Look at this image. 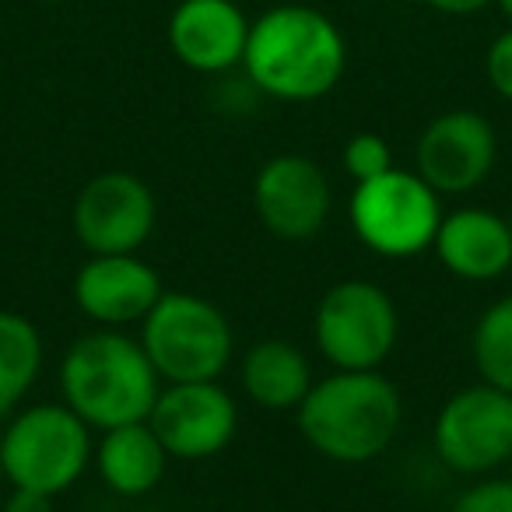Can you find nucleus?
<instances>
[{
	"mask_svg": "<svg viewBox=\"0 0 512 512\" xmlns=\"http://www.w3.org/2000/svg\"><path fill=\"white\" fill-rule=\"evenodd\" d=\"M348 46L323 11L306 4H281L249 22L242 71L267 99L316 102L344 78Z\"/></svg>",
	"mask_w": 512,
	"mask_h": 512,
	"instance_id": "obj_1",
	"label": "nucleus"
},
{
	"mask_svg": "<svg viewBox=\"0 0 512 512\" xmlns=\"http://www.w3.org/2000/svg\"><path fill=\"white\" fill-rule=\"evenodd\" d=\"M404 421L400 390L372 372H341L316 379L313 390L295 411L302 439L313 453L334 463H369L379 460L393 446Z\"/></svg>",
	"mask_w": 512,
	"mask_h": 512,
	"instance_id": "obj_2",
	"label": "nucleus"
},
{
	"mask_svg": "<svg viewBox=\"0 0 512 512\" xmlns=\"http://www.w3.org/2000/svg\"><path fill=\"white\" fill-rule=\"evenodd\" d=\"M158 390L151 358L123 330H88L60 358V397L92 432L148 421Z\"/></svg>",
	"mask_w": 512,
	"mask_h": 512,
	"instance_id": "obj_3",
	"label": "nucleus"
},
{
	"mask_svg": "<svg viewBox=\"0 0 512 512\" xmlns=\"http://www.w3.org/2000/svg\"><path fill=\"white\" fill-rule=\"evenodd\" d=\"M92 428L60 404L18 407L0 432V474L11 488L64 495L92 467Z\"/></svg>",
	"mask_w": 512,
	"mask_h": 512,
	"instance_id": "obj_4",
	"label": "nucleus"
},
{
	"mask_svg": "<svg viewBox=\"0 0 512 512\" xmlns=\"http://www.w3.org/2000/svg\"><path fill=\"white\" fill-rule=\"evenodd\" d=\"M137 341L162 383H211L225 376L235 355L228 316L193 292H162Z\"/></svg>",
	"mask_w": 512,
	"mask_h": 512,
	"instance_id": "obj_5",
	"label": "nucleus"
},
{
	"mask_svg": "<svg viewBox=\"0 0 512 512\" xmlns=\"http://www.w3.org/2000/svg\"><path fill=\"white\" fill-rule=\"evenodd\" d=\"M442 197L414 169H397L355 183L348 221L355 239L376 256L411 260L432 249L442 221Z\"/></svg>",
	"mask_w": 512,
	"mask_h": 512,
	"instance_id": "obj_6",
	"label": "nucleus"
},
{
	"mask_svg": "<svg viewBox=\"0 0 512 512\" xmlns=\"http://www.w3.org/2000/svg\"><path fill=\"white\" fill-rule=\"evenodd\" d=\"M400 337L397 302L376 281H337L313 313V344L334 369L372 372L393 355Z\"/></svg>",
	"mask_w": 512,
	"mask_h": 512,
	"instance_id": "obj_7",
	"label": "nucleus"
},
{
	"mask_svg": "<svg viewBox=\"0 0 512 512\" xmlns=\"http://www.w3.org/2000/svg\"><path fill=\"white\" fill-rule=\"evenodd\" d=\"M432 446L442 467L463 477H484L512 456V393L491 383L456 390L439 407Z\"/></svg>",
	"mask_w": 512,
	"mask_h": 512,
	"instance_id": "obj_8",
	"label": "nucleus"
},
{
	"mask_svg": "<svg viewBox=\"0 0 512 512\" xmlns=\"http://www.w3.org/2000/svg\"><path fill=\"white\" fill-rule=\"evenodd\" d=\"M158 204L141 176L109 169L78 190L71 207V228L88 256L137 253L151 239Z\"/></svg>",
	"mask_w": 512,
	"mask_h": 512,
	"instance_id": "obj_9",
	"label": "nucleus"
},
{
	"mask_svg": "<svg viewBox=\"0 0 512 512\" xmlns=\"http://www.w3.org/2000/svg\"><path fill=\"white\" fill-rule=\"evenodd\" d=\"M498 158V137L488 116L449 109L425 123L414 141V172L439 197H463L488 183Z\"/></svg>",
	"mask_w": 512,
	"mask_h": 512,
	"instance_id": "obj_10",
	"label": "nucleus"
},
{
	"mask_svg": "<svg viewBox=\"0 0 512 512\" xmlns=\"http://www.w3.org/2000/svg\"><path fill=\"white\" fill-rule=\"evenodd\" d=\"M148 425L155 428L172 460H207L235 439L239 404L221 386V379L165 383L148 414Z\"/></svg>",
	"mask_w": 512,
	"mask_h": 512,
	"instance_id": "obj_11",
	"label": "nucleus"
},
{
	"mask_svg": "<svg viewBox=\"0 0 512 512\" xmlns=\"http://www.w3.org/2000/svg\"><path fill=\"white\" fill-rule=\"evenodd\" d=\"M334 207L330 179L306 155H274L253 179V211L260 225L285 242H306L323 232Z\"/></svg>",
	"mask_w": 512,
	"mask_h": 512,
	"instance_id": "obj_12",
	"label": "nucleus"
},
{
	"mask_svg": "<svg viewBox=\"0 0 512 512\" xmlns=\"http://www.w3.org/2000/svg\"><path fill=\"white\" fill-rule=\"evenodd\" d=\"M165 285L151 264H144L137 253L116 256H88L74 274V306L95 327L123 330L130 323H141L162 299Z\"/></svg>",
	"mask_w": 512,
	"mask_h": 512,
	"instance_id": "obj_13",
	"label": "nucleus"
},
{
	"mask_svg": "<svg viewBox=\"0 0 512 512\" xmlns=\"http://www.w3.org/2000/svg\"><path fill=\"white\" fill-rule=\"evenodd\" d=\"M249 18L235 0H179L169 18L172 57L197 74H225L242 67Z\"/></svg>",
	"mask_w": 512,
	"mask_h": 512,
	"instance_id": "obj_14",
	"label": "nucleus"
},
{
	"mask_svg": "<svg viewBox=\"0 0 512 512\" xmlns=\"http://www.w3.org/2000/svg\"><path fill=\"white\" fill-rule=\"evenodd\" d=\"M432 253L460 281H474V285L498 281L512 267L509 218L488 207H460L453 214H442Z\"/></svg>",
	"mask_w": 512,
	"mask_h": 512,
	"instance_id": "obj_15",
	"label": "nucleus"
},
{
	"mask_svg": "<svg viewBox=\"0 0 512 512\" xmlns=\"http://www.w3.org/2000/svg\"><path fill=\"white\" fill-rule=\"evenodd\" d=\"M239 383L249 404H256L260 411L285 414L299 411L306 393L313 390L316 376L309 355L299 344L285 341V337H264V341L249 344L242 355Z\"/></svg>",
	"mask_w": 512,
	"mask_h": 512,
	"instance_id": "obj_16",
	"label": "nucleus"
},
{
	"mask_svg": "<svg viewBox=\"0 0 512 512\" xmlns=\"http://www.w3.org/2000/svg\"><path fill=\"white\" fill-rule=\"evenodd\" d=\"M172 456L148 421H130L99 432L92 463L102 484L120 498H144L162 484Z\"/></svg>",
	"mask_w": 512,
	"mask_h": 512,
	"instance_id": "obj_17",
	"label": "nucleus"
},
{
	"mask_svg": "<svg viewBox=\"0 0 512 512\" xmlns=\"http://www.w3.org/2000/svg\"><path fill=\"white\" fill-rule=\"evenodd\" d=\"M43 334L22 313L0 309V418H11L43 372Z\"/></svg>",
	"mask_w": 512,
	"mask_h": 512,
	"instance_id": "obj_18",
	"label": "nucleus"
},
{
	"mask_svg": "<svg viewBox=\"0 0 512 512\" xmlns=\"http://www.w3.org/2000/svg\"><path fill=\"white\" fill-rule=\"evenodd\" d=\"M470 358L481 383L512 393V295L495 299L477 316L470 334Z\"/></svg>",
	"mask_w": 512,
	"mask_h": 512,
	"instance_id": "obj_19",
	"label": "nucleus"
},
{
	"mask_svg": "<svg viewBox=\"0 0 512 512\" xmlns=\"http://www.w3.org/2000/svg\"><path fill=\"white\" fill-rule=\"evenodd\" d=\"M390 169H393V151L379 134H369V130H365V134H355L348 144H344V172H348L355 183L376 179Z\"/></svg>",
	"mask_w": 512,
	"mask_h": 512,
	"instance_id": "obj_20",
	"label": "nucleus"
},
{
	"mask_svg": "<svg viewBox=\"0 0 512 512\" xmlns=\"http://www.w3.org/2000/svg\"><path fill=\"white\" fill-rule=\"evenodd\" d=\"M446 512H512V477H481L463 488Z\"/></svg>",
	"mask_w": 512,
	"mask_h": 512,
	"instance_id": "obj_21",
	"label": "nucleus"
},
{
	"mask_svg": "<svg viewBox=\"0 0 512 512\" xmlns=\"http://www.w3.org/2000/svg\"><path fill=\"white\" fill-rule=\"evenodd\" d=\"M484 74H488V85L495 88L498 99L512 102V29H505L502 36H495V43L488 46Z\"/></svg>",
	"mask_w": 512,
	"mask_h": 512,
	"instance_id": "obj_22",
	"label": "nucleus"
},
{
	"mask_svg": "<svg viewBox=\"0 0 512 512\" xmlns=\"http://www.w3.org/2000/svg\"><path fill=\"white\" fill-rule=\"evenodd\" d=\"M0 512H53V495L29 488H11V495L4 498Z\"/></svg>",
	"mask_w": 512,
	"mask_h": 512,
	"instance_id": "obj_23",
	"label": "nucleus"
},
{
	"mask_svg": "<svg viewBox=\"0 0 512 512\" xmlns=\"http://www.w3.org/2000/svg\"><path fill=\"white\" fill-rule=\"evenodd\" d=\"M428 8L442 11V15H477L491 4V0H425Z\"/></svg>",
	"mask_w": 512,
	"mask_h": 512,
	"instance_id": "obj_24",
	"label": "nucleus"
},
{
	"mask_svg": "<svg viewBox=\"0 0 512 512\" xmlns=\"http://www.w3.org/2000/svg\"><path fill=\"white\" fill-rule=\"evenodd\" d=\"M491 4L502 11V18H509V22H512V0H491Z\"/></svg>",
	"mask_w": 512,
	"mask_h": 512,
	"instance_id": "obj_25",
	"label": "nucleus"
},
{
	"mask_svg": "<svg viewBox=\"0 0 512 512\" xmlns=\"http://www.w3.org/2000/svg\"><path fill=\"white\" fill-rule=\"evenodd\" d=\"M46 4H64V0H46Z\"/></svg>",
	"mask_w": 512,
	"mask_h": 512,
	"instance_id": "obj_26",
	"label": "nucleus"
},
{
	"mask_svg": "<svg viewBox=\"0 0 512 512\" xmlns=\"http://www.w3.org/2000/svg\"><path fill=\"white\" fill-rule=\"evenodd\" d=\"M509 232H512V211H509Z\"/></svg>",
	"mask_w": 512,
	"mask_h": 512,
	"instance_id": "obj_27",
	"label": "nucleus"
}]
</instances>
